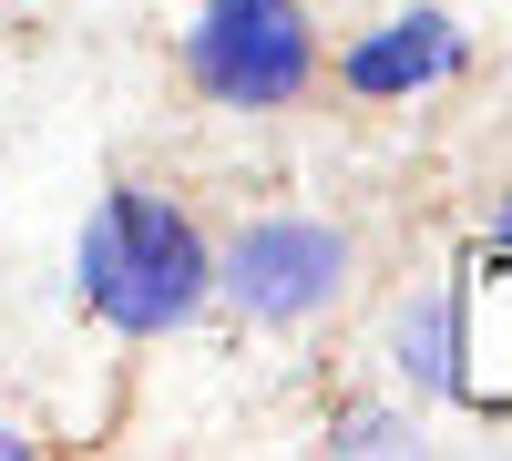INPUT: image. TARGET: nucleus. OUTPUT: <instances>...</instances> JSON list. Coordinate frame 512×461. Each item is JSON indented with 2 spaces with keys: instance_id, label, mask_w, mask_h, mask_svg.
<instances>
[{
  "instance_id": "f257e3e1",
  "label": "nucleus",
  "mask_w": 512,
  "mask_h": 461,
  "mask_svg": "<svg viewBox=\"0 0 512 461\" xmlns=\"http://www.w3.org/2000/svg\"><path fill=\"white\" fill-rule=\"evenodd\" d=\"M185 82L226 113H287L318 93V21L297 0H205L185 31Z\"/></svg>"
},
{
  "instance_id": "f03ea898",
  "label": "nucleus",
  "mask_w": 512,
  "mask_h": 461,
  "mask_svg": "<svg viewBox=\"0 0 512 461\" xmlns=\"http://www.w3.org/2000/svg\"><path fill=\"white\" fill-rule=\"evenodd\" d=\"M205 287H216V257L195 246V226L175 216V205H154V195L123 185L103 205V226H93V308L123 318L134 339H154V328L195 318Z\"/></svg>"
},
{
  "instance_id": "7ed1b4c3",
  "label": "nucleus",
  "mask_w": 512,
  "mask_h": 461,
  "mask_svg": "<svg viewBox=\"0 0 512 461\" xmlns=\"http://www.w3.org/2000/svg\"><path fill=\"white\" fill-rule=\"evenodd\" d=\"M349 277H359V246H349V226H328V216H246L226 236V257H216L226 308L256 318V328L328 318L338 298H349Z\"/></svg>"
}]
</instances>
